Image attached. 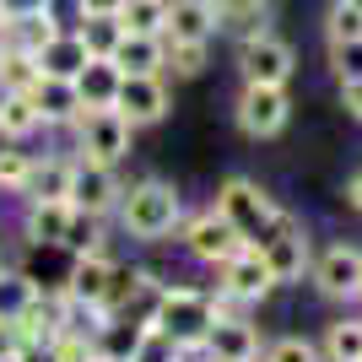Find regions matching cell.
<instances>
[{"label":"cell","mask_w":362,"mask_h":362,"mask_svg":"<svg viewBox=\"0 0 362 362\" xmlns=\"http://www.w3.org/2000/svg\"><path fill=\"white\" fill-rule=\"evenodd\" d=\"M346 6H357V11H362V0H346Z\"/></svg>","instance_id":"7bdbcfd3"},{"label":"cell","mask_w":362,"mask_h":362,"mask_svg":"<svg viewBox=\"0 0 362 362\" xmlns=\"http://www.w3.org/2000/svg\"><path fill=\"white\" fill-rule=\"evenodd\" d=\"M60 33V22L49 11H33V16H6V28H0V44L6 49H22V54H38Z\"/></svg>","instance_id":"7402d4cb"},{"label":"cell","mask_w":362,"mask_h":362,"mask_svg":"<svg viewBox=\"0 0 362 362\" xmlns=\"http://www.w3.org/2000/svg\"><path fill=\"white\" fill-rule=\"evenodd\" d=\"M0 28H6V11H0Z\"/></svg>","instance_id":"ee69618b"},{"label":"cell","mask_w":362,"mask_h":362,"mask_svg":"<svg viewBox=\"0 0 362 362\" xmlns=\"http://www.w3.org/2000/svg\"><path fill=\"white\" fill-rule=\"evenodd\" d=\"M114 108L136 124H157L168 119L173 108V92H168V76H119V92H114Z\"/></svg>","instance_id":"7c38bea8"},{"label":"cell","mask_w":362,"mask_h":362,"mask_svg":"<svg viewBox=\"0 0 362 362\" xmlns=\"http://www.w3.org/2000/svg\"><path fill=\"white\" fill-rule=\"evenodd\" d=\"M108 60L119 65L124 76H163V65H168V38H163V33H124Z\"/></svg>","instance_id":"9a60e30c"},{"label":"cell","mask_w":362,"mask_h":362,"mask_svg":"<svg viewBox=\"0 0 362 362\" xmlns=\"http://www.w3.org/2000/svg\"><path fill=\"white\" fill-rule=\"evenodd\" d=\"M346 38H362V11L346 6V0H335L330 16H325V44H346Z\"/></svg>","instance_id":"e575fe53"},{"label":"cell","mask_w":362,"mask_h":362,"mask_svg":"<svg viewBox=\"0 0 362 362\" xmlns=\"http://www.w3.org/2000/svg\"><path fill=\"white\" fill-rule=\"evenodd\" d=\"M271 6H276V0H216V16H222V28L243 33V28L271 22Z\"/></svg>","instance_id":"f1b7e54d"},{"label":"cell","mask_w":362,"mask_h":362,"mask_svg":"<svg viewBox=\"0 0 362 362\" xmlns=\"http://www.w3.org/2000/svg\"><path fill=\"white\" fill-rule=\"evenodd\" d=\"M255 249L265 255V265H271V281H276V287H292V281H303V276H308V265H314V243H308V227H303L292 211L276 216Z\"/></svg>","instance_id":"277c9868"},{"label":"cell","mask_w":362,"mask_h":362,"mask_svg":"<svg viewBox=\"0 0 362 362\" xmlns=\"http://www.w3.org/2000/svg\"><path fill=\"white\" fill-rule=\"evenodd\" d=\"M33 130H44L33 92H0V141H28Z\"/></svg>","instance_id":"cb8c5ba5"},{"label":"cell","mask_w":362,"mask_h":362,"mask_svg":"<svg viewBox=\"0 0 362 362\" xmlns=\"http://www.w3.org/2000/svg\"><path fill=\"white\" fill-rule=\"evenodd\" d=\"M33 60H38V71H44V76H65V81H76L81 65L92 60V49L81 44V33H76V28H60L38 54H33Z\"/></svg>","instance_id":"d6986e66"},{"label":"cell","mask_w":362,"mask_h":362,"mask_svg":"<svg viewBox=\"0 0 362 362\" xmlns=\"http://www.w3.org/2000/svg\"><path fill=\"white\" fill-rule=\"evenodd\" d=\"M346 206H351V211L362 216V168H357V173L346 179Z\"/></svg>","instance_id":"b9f144b4"},{"label":"cell","mask_w":362,"mask_h":362,"mask_svg":"<svg viewBox=\"0 0 362 362\" xmlns=\"http://www.w3.org/2000/svg\"><path fill=\"white\" fill-rule=\"evenodd\" d=\"M259 330L249 325L243 314H222L211 325V335H206V346H200V357L206 362H259Z\"/></svg>","instance_id":"4fadbf2b"},{"label":"cell","mask_w":362,"mask_h":362,"mask_svg":"<svg viewBox=\"0 0 362 362\" xmlns=\"http://www.w3.org/2000/svg\"><path fill=\"white\" fill-rule=\"evenodd\" d=\"M146 330L151 325H141V319H130V314H108L103 325L92 330V351H98V362H130Z\"/></svg>","instance_id":"e0dca14e"},{"label":"cell","mask_w":362,"mask_h":362,"mask_svg":"<svg viewBox=\"0 0 362 362\" xmlns=\"http://www.w3.org/2000/svg\"><path fill=\"white\" fill-rule=\"evenodd\" d=\"M22 346H28V335H22V325L0 314V357H22Z\"/></svg>","instance_id":"74e56055"},{"label":"cell","mask_w":362,"mask_h":362,"mask_svg":"<svg viewBox=\"0 0 362 362\" xmlns=\"http://www.w3.org/2000/svg\"><path fill=\"white\" fill-rule=\"evenodd\" d=\"M76 6H81V16H119L124 0H76Z\"/></svg>","instance_id":"60d3db41"},{"label":"cell","mask_w":362,"mask_h":362,"mask_svg":"<svg viewBox=\"0 0 362 362\" xmlns=\"http://www.w3.org/2000/svg\"><path fill=\"white\" fill-rule=\"evenodd\" d=\"M233 119L249 141H276L292 119V98L287 87H259V81H243L238 103H233Z\"/></svg>","instance_id":"ba28073f"},{"label":"cell","mask_w":362,"mask_h":362,"mask_svg":"<svg viewBox=\"0 0 362 362\" xmlns=\"http://www.w3.org/2000/svg\"><path fill=\"white\" fill-rule=\"evenodd\" d=\"M108 281H114V259L98 249V255H76L71 259V276H65V292H71L76 303H98L103 308L108 298Z\"/></svg>","instance_id":"ac0fdd59"},{"label":"cell","mask_w":362,"mask_h":362,"mask_svg":"<svg viewBox=\"0 0 362 362\" xmlns=\"http://www.w3.org/2000/svg\"><path fill=\"white\" fill-rule=\"evenodd\" d=\"M341 108L362 124V81H341Z\"/></svg>","instance_id":"f35d334b"},{"label":"cell","mask_w":362,"mask_h":362,"mask_svg":"<svg viewBox=\"0 0 362 362\" xmlns=\"http://www.w3.org/2000/svg\"><path fill=\"white\" fill-rule=\"evenodd\" d=\"M38 60L22 49H0V92H33L38 87Z\"/></svg>","instance_id":"4316f807"},{"label":"cell","mask_w":362,"mask_h":362,"mask_svg":"<svg viewBox=\"0 0 362 362\" xmlns=\"http://www.w3.org/2000/svg\"><path fill=\"white\" fill-rule=\"evenodd\" d=\"M330 65H335V81H362V38L330 44Z\"/></svg>","instance_id":"8d00e7d4"},{"label":"cell","mask_w":362,"mask_h":362,"mask_svg":"<svg viewBox=\"0 0 362 362\" xmlns=\"http://www.w3.org/2000/svg\"><path fill=\"white\" fill-rule=\"evenodd\" d=\"M130 362H189V351H179V346H173V341H168L163 330H146Z\"/></svg>","instance_id":"d590c367"},{"label":"cell","mask_w":362,"mask_h":362,"mask_svg":"<svg viewBox=\"0 0 362 362\" xmlns=\"http://www.w3.org/2000/svg\"><path fill=\"white\" fill-rule=\"evenodd\" d=\"M81 44L92 49V54H114V44L124 38V28H119V16H81Z\"/></svg>","instance_id":"4dcf8cb0"},{"label":"cell","mask_w":362,"mask_h":362,"mask_svg":"<svg viewBox=\"0 0 362 362\" xmlns=\"http://www.w3.org/2000/svg\"><path fill=\"white\" fill-rule=\"evenodd\" d=\"M28 173H33V151H22V141H6V146H0V189L22 195V189H28Z\"/></svg>","instance_id":"f546056e"},{"label":"cell","mask_w":362,"mask_h":362,"mask_svg":"<svg viewBox=\"0 0 362 362\" xmlns=\"http://www.w3.org/2000/svg\"><path fill=\"white\" fill-rule=\"evenodd\" d=\"M33 103H38L44 130H60V124H76V119H81V92H76V81H65V76H38Z\"/></svg>","instance_id":"2e32d148"},{"label":"cell","mask_w":362,"mask_h":362,"mask_svg":"<svg viewBox=\"0 0 362 362\" xmlns=\"http://www.w3.org/2000/svg\"><path fill=\"white\" fill-rule=\"evenodd\" d=\"M216 292H222V298H233L238 308H249V303H259V298H271V292H276L271 265H265V255H259L255 243H243L233 259H222V265H216Z\"/></svg>","instance_id":"30bf717a"},{"label":"cell","mask_w":362,"mask_h":362,"mask_svg":"<svg viewBox=\"0 0 362 362\" xmlns=\"http://www.w3.org/2000/svg\"><path fill=\"white\" fill-rule=\"evenodd\" d=\"M33 292H38V281H33V276H22V271H0V314L16 319V314L33 303Z\"/></svg>","instance_id":"1f68e13d"},{"label":"cell","mask_w":362,"mask_h":362,"mask_svg":"<svg viewBox=\"0 0 362 362\" xmlns=\"http://www.w3.org/2000/svg\"><path fill=\"white\" fill-rule=\"evenodd\" d=\"M119 65L108 60V54H92L76 76V92H81V108H114V92H119Z\"/></svg>","instance_id":"44dd1931"},{"label":"cell","mask_w":362,"mask_h":362,"mask_svg":"<svg viewBox=\"0 0 362 362\" xmlns=\"http://www.w3.org/2000/svg\"><path fill=\"white\" fill-rule=\"evenodd\" d=\"M211 65V44H173L168 38V65H163V76L173 71V76H200Z\"/></svg>","instance_id":"d6a6232c"},{"label":"cell","mask_w":362,"mask_h":362,"mask_svg":"<svg viewBox=\"0 0 362 362\" xmlns=\"http://www.w3.org/2000/svg\"><path fill=\"white\" fill-rule=\"evenodd\" d=\"M71 130H76V157H92V163H108V168L130 157V136H136V124L119 108H81V119Z\"/></svg>","instance_id":"8992f818"},{"label":"cell","mask_w":362,"mask_h":362,"mask_svg":"<svg viewBox=\"0 0 362 362\" xmlns=\"http://www.w3.org/2000/svg\"><path fill=\"white\" fill-rule=\"evenodd\" d=\"M0 49H6V44H0Z\"/></svg>","instance_id":"bcb514c9"},{"label":"cell","mask_w":362,"mask_h":362,"mask_svg":"<svg viewBox=\"0 0 362 362\" xmlns=\"http://www.w3.org/2000/svg\"><path fill=\"white\" fill-rule=\"evenodd\" d=\"M119 28L124 33H163L168 28V0H124Z\"/></svg>","instance_id":"83f0119b"},{"label":"cell","mask_w":362,"mask_h":362,"mask_svg":"<svg viewBox=\"0 0 362 362\" xmlns=\"http://www.w3.org/2000/svg\"><path fill=\"white\" fill-rule=\"evenodd\" d=\"M6 16H33V11H49V0H0Z\"/></svg>","instance_id":"ab89813d"},{"label":"cell","mask_w":362,"mask_h":362,"mask_svg":"<svg viewBox=\"0 0 362 362\" xmlns=\"http://www.w3.org/2000/svg\"><path fill=\"white\" fill-rule=\"evenodd\" d=\"M0 362H16V357H0Z\"/></svg>","instance_id":"f6af8a7d"},{"label":"cell","mask_w":362,"mask_h":362,"mask_svg":"<svg viewBox=\"0 0 362 362\" xmlns=\"http://www.w3.org/2000/svg\"><path fill=\"white\" fill-rule=\"evenodd\" d=\"M292 71H298V49L271 33V22L238 33V76L243 81H259V87H287Z\"/></svg>","instance_id":"3957f363"},{"label":"cell","mask_w":362,"mask_h":362,"mask_svg":"<svg viewBox=\"0 0 362 362\" xmlns=\"http://www.w3.org/2000/svg\"><path fill=\"white\" fill-rule=\"evenodd\" d=\"M65 255H98L103 249V216H92V211H71V227H65V238H60Z\"/></svg>","instance_id":"484cf974"},{"label":"cell","mask_w":362,"mask_h":362,"mask_svg":"<svg viewBox=\"0 0 362 362\" xmlns=\"http://www.w3.org/2000/svg\"><path fill=\"white\" fill-rule=\"evenodd\" d=\"M179 243H184V255H189V259H200V265H211V271H216V265L233 259L249 238H243L216 206H206V211H195V216H184V222H179Z\"/></svg>","instance_id":"52a82bcc"},{"label":"cell","mask_w":362,"mask_h":362,"mask_svg":"<svg viewBox=\"0 0 362 362\" xmlns=\"http://www.w3.org/2000/svg\"><path fill=\"white\" fill-rule=\"evenodd\" d=\"M319 357L325 362H362V314H346V319H335V325H325Z\"/></svg>","instance_id":"d4e9b609"},{"label":"cell","mask_w":362,"mask_h":362,"mask_svg":"<svg viewBox=\"0 0 362 362\" xmlns=\"http://www.w3.org/2000/svg\"><path fill=\"white\" fill-rule=\"evenodd\" d=\"M211 206H216L233 227H238L249 243H259V238H265V227L281 216V206L271 200V189H265V184H255V179H243V173H233V179L216 184V200H211Z\"/></svg>","instance_id":"5b68a950"},{"label":"cell","mask_w":362,"mask_h":362,"mask_svg":"<svg viewBox=\"0 0 362 362\" xmlns=\"http://www.w3.org/2000/svg\"><path fill=\"white\" fill-rule=\"evenodd\" d=\"M216 292H200V287H163L157 292V308H151V330H163L179 351L195 357L206 346V335L216 325Z\"/></svg>","instance_id":"7a4b0ae2"},{"label":"cell","mask_w":362,"mask_h":362,"mask_svg":"<svg viewBox=\"0 0 362 362\" xmlns=\"http://www.w3.org/2000/svg\"><path fill=\"white\" fill-rule=\"evenodd\" d=\"M71 200H28V216H22V233L38 249H60L65 227H71Z\"/></svg>","instance_id":"ffe728a7"},{"label":"cell","mask_w":362,"mask_h":362,"mask_svg":"<svg viewBox=\"0 0 362 362\" xmlns=\"http://www.w3.org/2000/svg\"><path fill=\"white\" fill-rule=\"evenodd\" d=\"M216 33H222L216 0H168V28H163V38H173V44H211Z\"/></svg>","instance_id":"5bb4252c"},{"label":"cell","mask_w":362,"mask_h":362,"mask_svg":"<svg viewBox=\"0 0 362 362\" xmlns=\"http://www.w3.org/2000/svg\"><path fill=\"white\" fill-rule=\"evenodd\" d=\"M124 184L108 163H92V157H71V206L92 216H114L119 211Z\"/></svg>","instance_id":"8fae6325"},{"label":"cell","mask_w":362,"mask_h":362,"mask_svg":"<svg viewBox=\"0 0 362 362\" xmlns=\"http://www.w3.org/2000/svg\"><path fill=\"white\" fill-rule=\"evenodd\" d=\"M28 200H71V157H33Z\"/></svg>","instance_id":"603a6c76"},{"label":"cell","mask_w":362,"mask_h":362,"mask_svg":"<svg viewBox=\"0 0 362 362\" xmlns=\"http://www.w3.org/2000/svg\"><path fill=\"white\" fill-rule=\"evenodd\" d=\"M308 281L330 303H362V249L357 243H330L308 265Z\"/></svg>","instance_id":"9c48e42d"},{"label":"cell","mask_w":362,"mask_h":362,"mask_svg":"<svg viewBox=\"0 0 362 362\" xmlns=\"http://www.w3.org/2000/svg\"><path fill=\"white\" fill-rule=\"evenodd\" d=\"M259 362H325V357H319V346L308 335H276L271 346L259 351Z\"/></svg>","instance_id":"836d02e7"},{"label":"cell","mask_w":362,"mask_h":362,"mask_svg":"<svg viewBox=\"0 0 362 362\" xmlns=\"http://www.w3.org/2000/svg\"><path fill=\"white\" fill-rule=\"evenodd\" d=\"M114 216H119L124 238L163 243V238H173L179 222H184V195L168 179H141V184H130V189L119 195V211Z\"/></svg>","instance_id":"6da1fadb"}]
</instances>
